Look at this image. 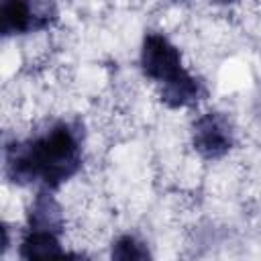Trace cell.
<instances>
[{
  "label": "cell",
  "instance_id": "cell-3",
  "mask_svg": "<svg viewBox=\"0 0 261 261\" xmlns=\"http://www.w3.org/2000/svg\"><path fill=\"white\" fill-rule=\"evenodd\" d=\"M55 8L49 4H37L33 0H2L0 31L4 37L41 31L55 20Z\"/></svg>",
  "mask_w": 261,
  "mask_h": 261
},
{
  "label": "cell",
  "instance_id": "cell-2",
  "mask_svg": "<svg viewBox=\"0 0 261 261\" xmlns=\"http://www.w3.org/2000/svg\"><path fill=\"white\" fill-rule=\"evenodd\" d=\"M192 145L204 159H220L234 145V130L226 114L206 112L192 124Z\"/></svg>",
  "mask_w": 261,
  "mask_h": 261
},
{
  "label": "cell",
  "instance_id": "cell-6",
  "mask_svg": "<svg viewBox=\"0 0 261 261\" xmlns=\"http://www.w3.org/2000/svg\"><path fill=\"white\" fill-rule=\"evenodd\" d=\"M27 228H35V230H53L59 232L63 230V214H61V206L55 200V196L51 194V188H45L41 192H37L31 210H29V226Z\"/></svg>",
  "mask_w": 261,
  "mask_h": 261
},
{
  "label": "cell",
  "instance_id": "cell-8",
  "mask_svg": "<svg viewBox=\"0 0 261 261\" xmlns=\"http://www.w3.org/2000/svg\"><path fill=\"white\" fill-rule=\"evenodd\" d=\"M112 259H122V261H145L151 257L149 249L145 243H141L137 237L133 234H122L112 243V251H110Z\"/></svg>",
  "mask_w": 261,
  "mask_h": 261
},
{
  "label": "cell",
  "instance_id": "cell-4",
  "mask_svg": "<svg viewBox=\"0 0 261 261\" xmlns=\"http://www.w3.org/2000/svg\"><path fill=\"white\" fill-rule=\"evenodd\" d=\"M141 69L149 80L163 84L184 69L181 53L165 35L147 33L141 47Z\"/></svg>",
  "mask_w": 261,
  "mask_h": 261
},
{
  "label": "cell",
  "instance_id": "cell-1",
  "mask_svg": "<svg viewBox=\"0 0 261 261\" xmlns=\"http://www.w3.org/2000/svg\"><path fill=\"white\" fill-rule=\"evenodd\" d=\"M82 167V135L69 122H55L43 135L4 145V173L12 184L27 186L41 179L45 188H59Z\"/></svg>",
  "mask_w": 261,
  "mask_h": 261
},
{
  "label": "cell",
  "instance_id": "cell-9",
  "mask_svg": "<svg viewBox=\"0 0 261 261\" xmlns=\"http://www.w3.org/2000/svg\"><path fill=\"white\" fill-rule=\"evenodd\" d=\"M212 4H220V6H228V4H234L237 0H210Z\"/></svg>",
  "mask_w": 261,
  "mask_h": 261
},
{
  "label": "cell",
  "instance_id": "cell-5",
  "mask_svg": "<svg viewBox=\"0 0 261 261\" xmlns=\"http://www.w3.org/2000/svg\"><path fill=\"white\" fill-rule=\"evenodd\" d=\"M159 98L169 108H188L206 98V86L200 77L181 69L175 77L161 84Z\"/></svg>",
  "mask_w": 261,
  "mask_h": 261
},
{
  "label": "cell",
  "instance_id": "cell-7",
  "mask_svg": "<svg viewBox=\"0 0 261 261\" xmlns=\"http://www.w3.org/2000/svg\"><path fill=\"white\" fill-rule=\"evenodd\" d=\"M20 257L35 259V257H65L67 253L61 249L59 232L53 230H35L27 228L20 241Z\"/></svg>",
  "mask_w": 261,
  "mask_h": 261
}]
</instances>
